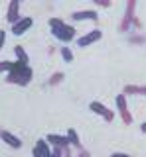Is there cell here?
Here are the masks:
<instances>
[{"mask_svg": "<svg viewBox=\"0 0 146 157\" xmlns=\"http://www.w3.org/2000/svg\"><path fill=\"white\" fill-rule=\"evenodd\" d=\"M4 39H6V32L0 29V49H2V45H4Z\"/></svg>", "mask_w": 146, "mask_h": 157, "instance_id": "603a6c76", "label": "cell"}, {"mask_svg": "<svg viewBox=\"0 0 146 157\" xmlns=\"http://www.w3.org/2000/svg\"><path fill=\"white\" fill-rule=\"evenodd\" d=\"M97 4H99V6H103V8H109L111 6V0H97Z\"/></svg>", "mask_w": 146, "mask_h": 157, "instance_id": "7402d4cb", "label": "cell"}, {"mask_svg": "<svg viewBox=\"0 0 146 157\" xmlns=\"http://www.w3.org/2000/svg\"><path fill=\"white\" fill-rule=\"evenodd\" d=\"M32 157H42V153H40V151L36 149V147H34V149H32Z\"/></svg>", "mask_w": 146, "mask_h": 157, "instance_id": "4316f807", "label": "cell"}, {"mask_svg": "<svg viewBox=\"0 0 146 157\" xmlns=\"http://www.w3.org/2000/svg\"><path fill=\"white\" fill-rule=\"evenodd\" d=\"M134 10H136V0H128V2H126V10H124L123 22H120V26H119L120 32H128L130 24H132V18H134Z\"/></svg>", "mask_w": 146, "mask_h": 157, "instance_id": "277c9868", "label": "cell"}, {"mask_svg": "<svg viewBox=\"0 0 146 157\" xmlns=\"http://www.w3.org/2000/svg\"><path fill=\"white\" fill-rule=\"evenodd\" d=\"M123 94H146V85H126Z\"/></svg>", "mask_w": 146, "mask_h": 157, "instance_id": "7c38bea8", "label": "cell"}, {"mask_svg": "<svg viewBox=\"0 0 146 157\" xmlns=\"http://www.w3.org/2000/svg\"><path fill=\"white\" fill-rule=\"evenodd\" d=\"M130 43H144V37L142 36H132L130 37Z\"/></svg>", "mask_w": 146, "mask_h": 157, "instance_id": "44dd1931", "label": "cell"}, {"mask_svg": "<svg viewBox=\"0 0 146 157\" xmlns=\"http://www.w3.org/2000/svg\"><path fill=\"white\" fill-rule=\"evenodd\" d=\"M50 144H53L55 147H65V145H69V140H67V136H59V134H50L46 137Z\"/></svg>", "mask_w": 146, "mask_h": 157, "instance_id": "8fae6325", "label": "cell"}, {"mask_svg": "<svg viewBox=\"0 0 146 157\" xmlns=\"http://www.w3.org/2000/svg\"><path fill=\"white\" fill-rule=\"evenodd\" d=\"M130 26H134V29H140V28H142V22H140V20L138 18H132V24H130Z\"/></svg>", "mask_w": 146, "mask_h": 157, "instance_id": "ffe728a7", "label": "cell"}, {"mask_svg": "<svg viewBox=\"0 0 146 157\" xmlns=\"http://www.w3.org/2000/svg\"><path fill=\"white\" fill-rule=\"evenodd\" d=\"M111 157H132V155H128V153H120V151H115Z\"/></svg>", "mask_w": 146, "mask_h": 157, "instance_id": "d4e9b609", "label": "cell"}, {"mask_svg": "<svg viewBox=\"0 0 146 157\" xmlns=\"http://www.w3.org/2000/svg\"><path fill=\"white\" fill-rule=\"evenodd\" d=\"M89 110H93L95 114H99L101 118H105V122H113L115 120V112L111 110L109 106H105L103 102H97V100L91 102V104H89Z\"/></svg>", "mask_w": 146, "mask_h": 157, "instance_id": "5b68a950", "label": "cell"}, {"mask_svg": "<svg viewBox=\"0 0 146 157\" xmlns=\"http://www.w3.org/2000/svg\"><path fill=\"white\" fill-rule=\"evenodd\" d=\"M14 53H16L18 63H22V65H28V63H30V57H28L26 49H24L22 45H16V47H14Z\"/></svg>", "mask_w": 146, "mask_h": 157, "instance_id": "5bb4252c", "label": "cell"}, {"mask_svg": "<svg viewBox=\"0 0 146 157\" xmlns=\"http://www.w3.org/2000/svg\"><path fill=\"white\" fill-rule=\"evenodd\" d=\"M12 67H14V63L10 61H0V73H8Z\"/></svg>", "mask_w": 146, "mask_h": 157, "instance_id": "ac0fdd59", "label": "cell"}, {"mask_svg": "<svg viewBox=\"0 0 146 157\" xmlns=\"http://www.w3.org/2000/svg\"><path fill=\"white\" fill-rule=\"evenodd\" d=\"M34 71L30 65H22V63H14V67L6 73V82H12V85L18 86H28L32 82Z\"/></svg>", "mask_w": 146, "mask_h": 157, "instance_id": "6da1fadb", "label": "cell"}, {"mask_svg": "<svg viewBox=\"0 0 146 157\" xmlns=\"http://www.w3.org/2000/svg\"><path fill=\"white\" fill-rule=\"evenodd\" d=\"M51 157H61V147H55V149L51 151Z\"/></svg>", "mask_w": 146, "mask_h": 157, "instance_id": "cb8c5ba5", "label": "cell"}, {"mask_svg": "<svg viewBox=\"0 0 146 157\" xmlns=\"http://www.w3.org/2000/svg\"><path fill=\"white\" fill-rule=\"evenodd\" d=\"M77 157H91V153H89V151H83V149H81V151H79V155H77Z\"/></svg>", "mask_w": 146, "mask_h": 157, "instance_id": "484cf974", "label": "cell"}, {"mask_svg": "<svg viewBox=\"0 0 146 157\" xmlns=\"http://www.w3.org/2000/svg\"><path fill=\"white\" fill-rule=\"evenodd\" d=\"M71 18H73V22H85V20L97 22L99 14H97V10H77V12L71 14Z\"/></svg>", "mask_w": 146, "mask_h": 157, "instance_id": "8992f818", "label": "cell"}, {"mask_svg": "<svg viewBox=\"0 0 146 157\" xmlns=\"http://www.w3.org/2000/svg\"><path fill=\"white\" fill-rule=\"evenodd\" d=\"M61 57L65 63H73V51L69 47H61Z\"/></svg>", "mask_w": 146, "mask_h": 157, "instance_id": "2e32d148", "label": "cell"}, {"mask_svg": "<svg viewBox=\"0 0 146 157\" xmlns=\"http://www.w3.org/2000/svg\"><path fill=\"white\" fill-rule=\"evenodd\" d=\"M22 16H20V2H18V0H12L10 4H8V12H6V20L8 22L12 24H16L18 20H20Z\"/></svg>", "mask_w": 146, "mask_h": 157, "instance_id": "9c48e42d", "label": "cell"}, {"mask_svg": "<svg viewBox=\"0 0 146 157\" xmlns=\"http://www.w3.org/2000/svg\"><path fill=\"white\" fill-rule=\"evenodd\" d=\"M51 36L57 37L63 43H69L71 39L75 37V28H73V26H67V24L63 22V24H59V26L51 28Z\"/></svg>", "mask_w": 146, "mask_h": 157, "instance_id": "7a4b0ae2", "label": "cell"}, {"mask_svg": "<svg viewBox=\"0 0 146 157\" xmlns=\"http://www.w3.org/2000/svg\"><path fill=\"white\" fill-rule=\"evenodd\" d=\"M101 37H103V32H101V29H93V32L85 33L83 37H79V39H77V45H79V47H87V45H91V43L99 41Z\"/></svg>", "mask_w": 146, "mask_h": 157, "instance_id": "ba28073f", "label": "cell"}, {"mask_svg": "<svg viewBox=\"0 0 146 157\" xmlns=\"http://www.w3.org/2000/svg\"><path fill=\"white\" fill-rule=\"evenodd\" d=\"M32 24H34V20H32L30 16H22V18L12 26V33H14V36H22L24 32H28V29L32 28Z\"/></svg>", "mask_w": 146, "mask_h": 157, "instance_id": "52a82bcc", "label": "cell"}, {"mask_svg": "<svg viewBox=\"0 0 146 157\" xmlns=\"http://www.w3.org/2000/svg\"><path fill=\"white\" fill-rule=\"evenodd\" d=\"M67 140H69V145H73V147H77V149H81V141H79V136H77V132L73 130V128H69L67 130Z\"/></svg>", "mask_w": 146, "mask_h": 157, "instance_id": "9a60e30c", "label": "cell"}, {"mask_svg": "<svg viewBox=\"0 0 146 157\" xmlns=\"http://www.w3.org/2000/svg\"><path fill=\"white\" fill-rule=\"evenodd\" d=\"M0 137H2V141H6L10 147H14V149H20V147H22V140H20V137H16L14 134H10V132H6V130L0 132Z\"/></svg>", "mask_w": 146, "mask_h": 157, "instance_id": "30bf717a", "label": "cell"}, {"mask_svg": "<svg viewBox=\"0 0 146 157\" xmlns=\"http://www.w3.org/2000/svg\"><path fill=\"white\" fill-rule=\"evenodd\" d=\"M115 104H116V110H119V114H120V120H123L124 124H132V114L128 112V106H126V96L116 94Z\"/></svg>", "mask_w": 146, "mask_h": 157, "instance_id": "3957f363", "label": "cell"}, {"mask_svg": "<svg viewBox=\"0 0 146 157\" xmlns=\"http://www.w3.org/2000/svg\"><path fill=\"white\" fill-rule=\"evenodd\" d=\"M63 77H65V75H63L61 71H57V73H53V75L50 77V81H47V82H50V85L53 86V85H57V82H61V81H63Z\"/></svg>", "mask_w": 146, "mask_h": 157, "instance_id": "e0dca14e", "label": "cell"}, {"mask_svg": "<svg viewBox=\"0 0 146 157\" xmlns=\"http://www.w3.org/2000/svg\"><path fill=\"white\" fill-rule=\"evenodd\" d=\"M36 149L42 153V157H51V149H50V141L47 140H38L36 141Z\"/></svg>", "mask_w": 146, "mask_h": 157, "instance_id": "4fadbf2b", "label": "cell"}, {"mask_svg": "<svg viewBox=\"0 0 146 157\" xmlns=\"http://www.w3.org/2000/svg\"><path fill=\"white\" fill-rule=\"evenodd\" d=\"M140 130H142V132H144V134H146V122H144V124H142V126H140Z\"/></svg>", "mask_w": 146, "mask_h": 157, "instance_id": "83f0119b", "label": "cell"}, {"mask_svg": "<svg viewBox=\"0 0 146 157\" xmlns=\"http://www.w3.org/2000/svg\"><path fill=\"white\" fill-rule=\"evenodd\" d=\"M61 157H73V155H71V149H69V145L61 147Z\"/></svg>", "mask_w": 146, "mask_h": 157, "instance_id": "d6986e66", "label": "cell"}]
</instances>
